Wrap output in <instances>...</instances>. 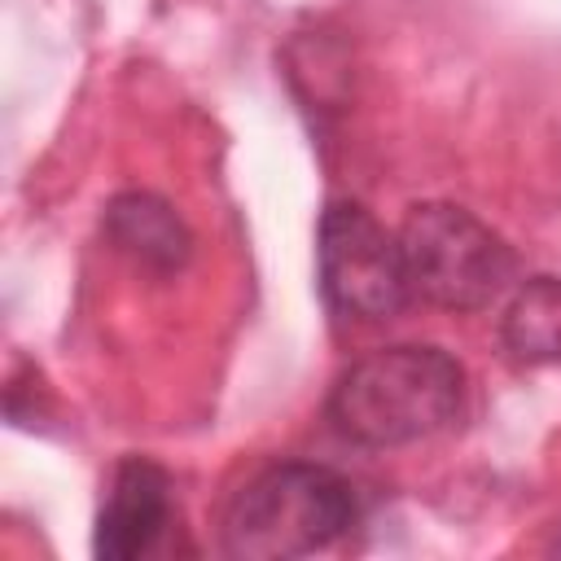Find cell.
Masks as SVG:
<instances>
[{
	"label": "cell",
	"instance_id": "5",
	"mask_svg": "<svg viewBox=\"0 0 561 561\" xmlns=\"http://www.w3.org/2000/svg\"><path fill=\"white\" fill-rule=\"evenodd\" d=\"M171 522V478L145 460L131 456L114 469L110 495L96 517V557L105 561H131L145 557L158 535Z\"/></svg>",
	"mask_w": 561,
	"mask_h": 561
},
{
	"label": "cell",
	"instance_id": "7",
	"mask_svg": "<svg viewBox=\"0 0 561 561\" xmlns=\"http://www.w3.org/2000/svg\"><path fill=\"white\" fill-rule=\"evenodd\" d=\"M504 346L522 364H561V276H535L508 298Z\"/></svg>",
	"mask_w": 561,
	"mask_h": 561
},
{
	"label": "cell",
	"instance_id": "4",
	"mask_svg": "<svg viewBox=\"0 0 561 561\" xmlns=\"http://www.w3.org/2000/svg\"><path fill=\"white\" fill-rule=\"evenodd\" d=\"M320 289L346 320H394L412 302L399 232H386L359 202H333L316 237Z\"/></svg>",
	"mask_w": 561,
	"mask_h": 561
},
{
	"label": "cell",
	"instance_id": "6",
	"mask_svg": "<svg viewBox=\"0 0 561 561\" xmlns=\"http://www.w3.org/2000/svg\"><path fill=\"white\" fill-rule=\"evenodd\" d=\"M105 232L123 254H131L149 272H175V267H184V259L193 250L184 219L153 193L114 197L105 210Z\"/></svg>",
	"mask_w": 561,
	"mask_h": 561
},
{
	"label": "cell",
	"instance_id": "1",
	"mask_svg": "<svg viewBox=\"0 0 561 561\" xmlns=\"http://www.w3.org/2000/svg\"><path fill=\"white\" fill-rule=\"evenodd\" d=\"M465 408V368L443 346L399 342L355 359L333 394L329 421L359 447H408L443 434Z\"/></svg>",
	"mask_w": 561,
	"mask_h": 561
},
{
	"label": "cell",
	"instance_id": "2",
	"mask_svg": "<svg viewBox=\"0 0 561 561\" xmlns=\"http://www.w3.org/2000/svg\"><path fill=\"white\" fill-rule=\"evenodd\" d=\"M355 526V491L342 473L307 460L250 478L224 513V552L241 561H289L337 543Z\"/></svg>",
	"mask_w": 561,
	"mask_h": 561
},
{
	"label": "cell",
	"instance_id": "3",
	"mask_svg": "<svg viewBox=\"0 0 561 561\" xmlns=\"http://www.w3.org/2000/svg\"><path fill=\"white\" fill-rule=\"evenodd\" d=\"M412 298L443 311H478L495 302L513 280V250L473 210L451 202L412 206L399 228Z\"/></svg>",
	"mask_w": 561,
	"mask_h": 561
}]
</instances>
